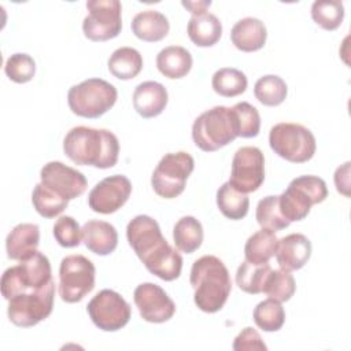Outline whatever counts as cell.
I'll list each match as a JSON object with an SVG mask.
<instances>
[{"label":"cell","mask_w":351,"mask_h":351,"mask_svg":"<svg viewBox=\"0 0 351 351\" xmlns=\"http://www.w3.org/2000/svg\"><path fill=\"white\" fill-rule=\"evenodd\" d=\"M173 240L181 252L192 254L203 243V226L192 215L180 218L173 228Z\"/></svg>","instance_id":"28"},{"label":"cell","mask_w":351,"mask_h":351,"mask_svg":"<svg viewBox=\"0 0 351 351\" xmlns=\"http://www.w3.org/2000/svg\"><path fill=\"white\" fill-rule=\"evenodd\" d=\"M193 167L195 160L188 152L166 154L151 176V185L155 193L165 199H174L181 195Z\"/></svg>","instance_id":"9"},{"label":"cell","mask_w":351,"mask_h":351,"mask_svg":"<svg viewBox=\"0 0 351 351\" xmlns=\"http://www.w3.org/2000/svg\"><path fill=\"white\" fill-rule=\"evenodd\" d=\"M295 291H296L295 278L289 271L284 269H278V270L271 269V271L266 278L262 292L278 302H288L293 296Z\"/></svg>","instance_id":"38"},{"label":"cell","mask_w":351,"mask_h":351,"mask_svg":"<svg viewBox=\"0 0 351 351\" xmlns=\"http://www.w3.org/2000/svg\"><path fill=\"white\" fill-rule=\"evenodd\" d=\"M182 5L192 12V15H199L206 12V10L211 5V1H182Z\"/></svg>","instance_id":"43"},{"label":"cell","mask_w":351,"mask_h":351,"mask_svg":"<svg viewBox=\"0 0 351 351\" xmlns=\"http://www.w3.org/2000/svg\"><path fill=\"white\" fill-rule=\"evenodd\" d=\"M270 271H271V267L269 263L256 265V263L244 261L236 271V284L241 291L247 293H251V295L261 293L263 291V285Z\"/></svg>","instance_id":"30"},{"label":"cell","mask_w":351,"mask_h":351,"mask_svg":"<svg viewBox=\"0 0 351 351\" xmlns=\"http://www.w3.org/2000/svg\"><path fill=\"white\" fill-rule=\"evenodd\" d=\"M237 137L232 108L215 106L202 112L192 125V138L196 147L214 152Z\"/></svg>","instance_id":"5"},{"label":"cell","mask_w":351,"mask_h":351,"mask_svg":"<svg viewBox=\"0 0 351 351\" xmlns=\"http://www.w3.org/2000/svg\"><path fill=\"white\" fill-rule=\"evenodd\" d=\"M232 348L234 351H251V350H259L266 351L267 347L263 343L261 335L251 326L244 328L234 339Z\"/></svg>","instance_id":"41"},{"label":"cell","mask_w":351,"mask_h":351,"mask_svg":"<svg viewBox=\"0 0 351 351\" xmlns=\"http://www.w3.org/2000/svg\"><path fill=\"white\" fill-rule=\"evenodd\" d=\"M169 29L170 25L167 18L155 10L141 11L132 19V32L143 41H160L167 36Z\"/></svg>","instance_id":"23"},{"label":"cell","mask_w":351,"mask_h":351,"mask_svg":"<svg viewBox=\"0 0 351 351\" xmlns=\"http://www.w3.org/2000/svg\"><path fill=\"white\" fill-rule=\"evenodd\" d=\"M186 33L195 45L213 47L222 36V23L210 12L192 15L186 26Z\"/></svg>","instance_id":"24"},{"label":"cell","mask_w":351,"mask_h":351,"mask_svg":"<svg viewBox=\"0 0 351 351\" xmlns=\"http://www.w3.org/2000/svg\"><path fill=\"white\" fill-rule=\"evenodd\" d=\"M53 282L49 259L40 251L8 267L1 276V295L4 299L40 291Z\"/></svg>","instance_id":"4"},{"label":"cell","mask_w":351,"mask_h":351,"mask_svg":"<svg viewBox=\"0 0 351 351\" xmlns=\"http://www.w3.org/2000/svg\"><path fill=\"white\" fill-rule=\"evenodd\" d=\"M158 70L170 80L185 77L192 69L191 52L180 45H170L156 55Z\"/></svg>","instance_id":"25"},{"label":"cell","mask_w":351,"mask_h":351,"mask_svg":"<svg viewBox=\"0 0 351 351\" xmlns=\"http://www.w3.org/2000/svg\"><path fill=\"white\" fill-rule=\"evenodd\" d=\"M169 95L166 88L156 81H145L136 86L133 92V107L143 118H154L163 112Z\"/></svg>","instance_id":"20"},{"label":"cell","mask_w":351,"mask_h":351,"mask_svg":"<svg viewBox=\"0 0 351 351\" xmlns=\"http://www.w3.org/2000/svg\"><path fill=\"white\" fill-rule=\"evenodd\" d=\"M4 73L11 81L16 84L29 82L36 74V62L27 53H14L7 59L4 64Z\"/></svg>","instance_id":"39"},{"label":"cell","mask_w":351,"mask_h":351,"mask_svg":"<svg viewBox=\"0 0 351 351\" xmlns=\"http://www.w3.org/2000/svg\"><path fill=\"white\" fill-rule=\"evenodd\" d=\"M267 38L265 23L252 16L237 21L230 30L232 44L243 52H254L263 48Z\"/></svg>","instance_id":"21"},{"label":"cell","mask_w":351,"mask_h":351,"mask_svg":"<svg viewBox=\"0 0 351 351\" xmlns=\"http://www.w3.org/2000/svg\"><path fill=\"white\" fill-rule=\"evenodd\" d=\"M40 178L41 184L67 200L81 196L88 186V181L81 171L59 160L45 163L40 171Z\"/></svg>","instance_id":"17"},{"label":"cell","mask_w":351,"mask_h":351,"mask_svg":"<svg viewBox=\"0 0 351 351\" xmlns=\"http://www.w3.org/2000/svg\"><path fill=\"white\" fill-rule=\"evenodd\" d=\"M89 14L84 18L82 32L90 41L115 38L122 29V5L118 0H89Z\"/></svg>","instance_id":"12"},{"label":"cell","mask_w":351,"mask_h":351,"mask_svg":"<svg viewBox=\"0 0 351 351\" xmlns=\"http://www.w3.org/2000/svg\"><path fill=\"white\" fill-rule=\"evenodd\" d=\"M255 218L262 229L273 232L282 230L291 225V222L281 214L278 207V196L270 195L261 199L256 204Z\"/></svg>","instance_id":"35"},{"label":"cell","mask_w":351,"mask_h":351,"mask_svg":"<svg viewBox=\"0 0 351 351\" xmlns=\"http://www.w3.org/2000/svg\"><path fill=\"white\" fill-rule=\"evenodd\" d=\"M265 180V156L256 147H241L232 159L229 182L243 193L255 192Z\"/></svg>","instance_id":"14"},{"label":"cell","mask_w":351,"mask_h":351,"mask_svg":"<svg viewBox=\"0 0 351 351\" xmlns=\"http://www.w3.org/2000/svg\"><path fill=\"white\" fill-rule=\"evenodd\" d=\"M313 21L325 30H336L344 18V5L336 0H317L311 5Z\"/></svg>","instance_id":"36"},{"label":"cell","mask_w":351,"mask_h":351,"mask_svg":"<svg viewBox=\"0 0 351 351\" xmlns=\"http://www.w3.org/2000/svg\"><path fill=\"white\" fill-rule=\"evenodd\" d=\"M53 237L59 245L64 248H73L81 243V228L78 222L70 217L63 215L56 219L53 225Z\"/></svg>","instance_id":"40"},{"label":"cell","mask_w":351,"mask_h":351,"mask_svg":"<svg viewBox=\"0 0 351 351\" xmlns=\"http://www.w3.org/2000/svg\"><path fill=\"white\" fill-rule=\"evenodd\" d=\"M217 206L226 218L239 221L247 215L250 199L247 193L237 191L228 181L217 191Z\"/></svg>","instance_id":"29"},{"label":"cell","mask_w":351,"mask_h":351,"mask_svg":"<svg viewBox=\"0 0 351 351\" xmlns=\"http://www.w3.org/2000/svg\"><path fill=\"white\" fill-rule=\"evenodd\" d=\"M270 148L280 158L292 163L310 160L317 149V141L310 129L293 122H280L270 129Z\"/></svg>","instance_id":"8"},{"label":"cell","mask_w":351,"mask_h":351,"mask_svg":"<svg viewBox=\"0 0 351 351\" xmlns=\"http://www.w3.org/2000/svg\"><path fill=\"white\" fill-rule=\"evenodd\" d=\"M335 185L337 192L344 196H350V162H346L343 166L336 169Z\"/></svg>","instance_id":"42"},{"label":"cell","mask_w":351,"mask_h":351,"mask_svg":"<svg viewBox=\"0 0 351 351\" xmlns=\"http://www.w3.org/2000/svg\"><path fill=\"white\" fill-rule=\"evenodd\" d=\"M189 281L195 291V304L210 314L223 307L232 291L229 271L225 263L214 255H204L193 262Z\"/></svg>","instance_id":"3"},{"label":"cell","mask_w":351,"mask_h":351,"mask_svg":"<svg viewBox=\"0 0 351 351\" xmlns=\"http://www.w3.org/2000/svg\"><path fill=\"white\" fill-rule=\"evenodd\" d=\"M132 193V182L126 176L114 174L97 182L88 195V204L99 214H112L118 211Z\"/></svg>","instance_id":"15"},{"label":"cell","mask_w":351,"mask_h":351,"mask_svg":"<svg viewBox=\"0 0 351 351\" xmlns=\"http://www.w3.org/2000/svg\"><path fill=\"white\" fill-rule=\"evenodd\" d=\"M232 112L234 117L237 137L250 138L259 134L261 117L252 104L240 101L232 107Z\"/></svg>","instance_id":"37"},{"label":"cell","mask_w":351,"mask_h":351,"mask_svg":"<svg viewBox=\"0 0 351 351\" xmlns=\"http://www.w3.org/2000/svg\"><path fill=\"white\" fill-rule=\"evenodd\" d=\"M40 243V228L36 223H19L7 236V256L22 261L37 251Z\"/></svg>","instance_id":"22"},{"label":"cell","mask_w":351,"mask_h":351,"mask_svg":"<svg viewBox=\"0 0 351 351\" xmlns=\"http://www.w3.org/2000/svg\"><path fill=\"white\" fill-rule=\"evenodd\" d=\"M247 77L243 71L233 67H223L214 73L211 85L215 93L223 97H234L247 89Z\"/></svg>","instance_id":"32"},{"label":"cell","mask_w":351,"mask_h":351,"mask_svg":"<svg viewBox=\"0 0 351 351\" xmlns=\"http://www.w3.org/2000/svg\"><path fill=\"white\" fill-rule=\"evenodd\" d=\"M55 282L51 285L29 292L21 293L8 300V318L19 328H30L49 317L53 308Z\"/></svg>","instance_id":"11"},{"label":"cell","mask_w":351,"mask_h":351,"mask_svg":"<svg viewBox=\"0 0 351 351\" xmlns=\"http://www.w3.org/2000/svg\"><path fill=\"white\" fill-rule=\"evenodd\" d=\"M252 317L256 326L265 332H277L285 322V311L281 302L271 298L259 302L254 308Z\"/></svg>","instance_id":"34"},{"label":"cell","mask_w":351,"mask_h":351,"mask_svg":"<svg viewBox=\"0 0 351 351\" xmlns=\"http://www.w3.org/2000/svg\"><path fill=\"white\" fill-rule=\"evenodd\" d=\"M328 196V188L317 176H300L293 178L288 188L278 196L281 214L289 221L304 219L313 204L322 203Z\"/></svg>","instance_id":"6"},{"label":"cell","mask_w":351,"mask_h":351,"mask_svg":"<svg viewBox=\"0 0 351 351\" xmlns=\"http://www.w3.org/2000/svg\"><path fill=\"white\" fill-rule=\"evenodd\" d=\"M92 322L104 332L122 329L130 319L132 308L129 303L112 289H101L86 306Z\"/></svg>","instance_id":"13"},{"label":"cell","mask_w":351,"mask_h":351,"mask_svg":"<svg viewBox=\"0 0 351 351\" xmlns=\"http://www.w3.org/2000/svg\"><path fill=\"white\" fill-rule=\"evenodd\" d=\"M126 237L147 270L165 281L180 277L182 256L163 237L158 222L149 215H136L126 226Z\"/></svg>","instance_id":"1"},{"label":"cell","mask_w":351,"mask_h":351,"mask_svg":"<svg viewBox=\"0 0 351 351\" xmlns=\"http://www.w3.org/2000/svg\"><path fill=\"white\" fill-rule=\"evenodd\" d=\"M32 203L36 211L44 218H55L69 206V200L45 186L44 184H37L32 193Z\"/></svg>","instance_id":"33"},{"label":"cell","mask_w":351,"mask_h":351,"mask_svg":"<svg viewBox=\"0 0 351 351\" xmlns=\"http://www.w3.org/2000/svg\"><path fill=\"white\" fill-rule=\"evenodd\" d=\"M96 269L84 255H67L59 266V296L66 303L82 300L95 288Z\"/></svg>","instance_id":"10"},{"label":"cell","mask_w":351,"mask_h":351,"mask_svg":"<svg viewBox=\"0 0 351 351\" xmlns=\"http://www.w3.org/2000/svg\"><path fill=\"white\" fill-rule=\"evenodd\" d=\"M81 237L85 247L96 255L104 256L115 251L118 245V232L110 222L90 219L81 228Z\"/></svg>","instance_id":"19"},{"label":"cell","mask_w":351,"mask_h":351,"mask_svg":"<svg viewBox=\"0 0 351 351\" xmlns=\"http://www.w3.org/2000/svg\"><path fill=\"white\" fill-rule=\"evenodd\" d=\"M63 151L75 165L110 169L118 162L119 141L107 129L75 126L67 132Z\"/></svg>","instance_id":"2"},{"label":"cell","mask_w":351,"mask_h":351,"mask_svg":"<svg viewBox=\"0 0 351 351\" xmlns=\"http://www.w3.org/2000/svg\"><path fill=\"white\" fill-rule=\"evenodd\" d=\"M133 300L141 318L147 322L162 324L169 321L176 313L174 302L163 288L152 282L137 285L133 292Z\"/></svg>","instance_id":"16"},{"label":"cell","mask_w":351,"mask_h":351,"mask_svg":"<svg viewBox=\"0 0 351 351\" xmlns=\"http://www.w3.org/2000/svg\"><path fill=\"white\" fill-rule=\"evenodd\" d=\"M117 88L101 78H88L67 92V103L73 114L82 118H99L115 104Z\"/></svg>","instance_id":"7"},{"label":"cell","mask_w":351,"mask_h":351,"mask_svg":"<svg viewBox=\"0 0 351 351\" xmlns=\"http://www.w3.org/2000/svg\"><path fill=\"white\" fill-rule=\"evenodd\" d=\"M254 95L261 104L267 107H276L285 100L288 95V86L281 77L267 74L261 77L255 82Z\"/></svg>","instance_id":"31"},{"label":"cell","mask_w":351,"mask_h":351,"mask_svg":"<svg viewBox=\"0 0 351 351\" xmlns=\"http://www.w3.org/2000/svg\"><path fill=\"white\" fill-rule=\"evenodd\" d=\"M107 64L115 78L126 81L138 75L143 69V58L137 49L121 47L112 52Z\"/></svg>","instance_id":"27"},{"label":"cell","mask_w":351,"mask_h":351,"mask_svg":"<svg viewBox=\"0 0 351 351\" xmlns=\"http://www.w3.org/2000/svg\"><path fill=\"white\" fill-rule=\"evenodd\" d=\"M274 255L281 269L287 271L299 270L311 256V243L302 233H291L278 240Z\"/></svg>","instance_id":"18"},{"label":"cell","mask_w":351,"mask_h":351,"mask_svg":"<svg viewBox=\"0 0 351 351\" xmlns=\"http://www.w3.org/2000/svg\"><path fill=\"white\" fill-rule=\"evenodd\" d=\"M278 239L273 230L261 229L250 236L244 245L245 261L256 265L267 263L274 256Z\"/></svg>","instance_id":"26"}]
</instances>
